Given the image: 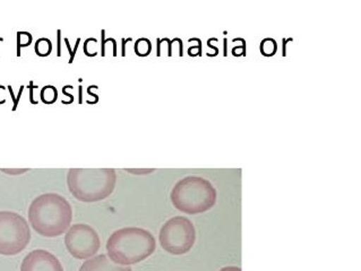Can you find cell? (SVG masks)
Listing matches in <instances>:
<instances>
[{"label": "cell", "instance_id": "obj_1", "mask_svg": "<svg viewBox=\"0 0 361 271\" xmlns=\"http://www.w3.org/2000/svg\"><path fill=\"white\" fill-rule=\"evenodd\" d=\"M29 220L37 234L59 237L66 233L72 223V206L61 194H41L30 205Z\"/></svg>", "mask_w": 361, "mask_h": 271}, {"label": "cell", "instance_id": "obj_2", "mask_svg": "<svg viewBox=\"0 0 361 271\" xmlns=\"http://www.w3.org/2000/svg\"><path fill=\"white\" fill-rule=\"evenodd\" d=\"M157 243L151 232L140 227H125L114 232L106 242L111 261L121 265L141 263L154 253Z\"/></svg>", "mask_w": 361, "mask_h": 271}, {"label": "cell", "instance_id": "obj_3", "mask_svg": "<svg viewBox=\"0 0 361 271\" xmlns=\"http://www.w3.org/2000/svg\"><path fill=\"white\" fill-rule=\"evenodd\" d=\"M116 182L114 169H71L67 175L69 191L82 203L106 199L115 190Z\"/></svg>", "mask_w": 361, "mask_h": 271}, {"label": "cell", "instance_id": "obj_4", "mask_svg": "<svg viewBox=\"0 0 361 271\" xmlns=\"http://www.w3.org/2000/svg\"><path fill=\"white\" fill-rule=\"evenodd\" d=\"M216 190L212 183L200 177H187L178 181L172 189V205L185 214H202L216 203Z\"/></svg>", "mask_w": 361, "mask_h": 271}, {"label": "cell", "instance_id": "obj_5", "mask_svg": "<svg viewBox=\"0 0 361 271\" xmlns=\"http://www.w3.org/2000/svg\"><path fill=\"white\" fill-rule=\"evenodd\" d=\"M30 226L23 216L14 211H0V254L16 256L29 246Z\"/></svg>", "mask_w": 361, "mask_h": 271}, {"label": "cell", "instance_id": "obj_6", "mask_svg": "<svg viewBox=\"0 0 361 271\" xmlns=\"http://www.w3.org/2000/svg\"><path fill=\"white\" fill-rule=\"evenodd\" d=\"M196 231L194 224L186 217L177 216L168 220L161 227L159 241L164 251L180 256L192 250L195 244Z\"/></svg>", "mask_w": 361, "mask_h": 271}, {"label": "cell", "instance_id": "obj_7", "mask_svg": "<svg viewBox=\"0 0 361 271\" xmlns=\"http://www.w3.org/2000/svg\"><path fill=\"white\" fill-rule=\"evenodd\" d=\"M65 244L75 259H91L98 253L101 246L100 237L91 226L76 224L71 226L65 235Z\"/></svg>", "mask_w": 361, "mask_h": 271}, {"label": "cell", "instance_id": "obj_8", "mask_svg": "<svg viewBox=\"0 0 361 271\" xmlns=\"http://www.w3.org/2000/svg\"><path fill=\"white\" fill-rule=\"evenodd\" d=\"M20 271H63V268L54 254L46 250H35L24 258Z\"/></svg>", "mask_w": 361, "mask_h": 271}, {"label": "cell", "instance_id": "obj_9", "mask_svg": "<svg viewBox=\"0 0 361 271\" xmlns=\"http://www.w3.org/2000/svg\"><path fill=\"white\" fill-rule=\"evenodd\" d=\"M80 271H133L128 265H121L114 263L106 254L91 258L82 265Z\"/></svg>", "mask_w": 361, "mask_h": 271}, {"label": "cell", "instance_id": "obj_10", "mask_svg": "<svg viewBox=\"0 0 361 271\" xmlns=\"http://www.w3.org/2000/svg\"><path fill=\"white\" fill-rule=\"evenodd\" d=\"M35 52H37V56H40V57H47V56H49L52 51V43L49 39H46V37H42V39H39L35 43Z\"/></svg>", "mask_w": 361, "mask_h": 271}, {"label": "cell", "instance_id": "obj_11", "mask_svg": "<svg viewBox=\"0 0 361 271\" xmlns=\"http://www.w3.org/2000/svg\"><path fill=\"white\" fill-rule=\"evenodd\" d=\"M40 96L41 101H42L43 103L52 104V103H55L56 101H57V89H56L55 86H44V87L41 89Z\"/></svg>", "mask_w": 361, "mask_h": 271}, {"label": "cell", "instance_id": "obj_12", "mask_svg": "<svg viewBox=\"0 0 361 271\" xmlns=\"http://www.w3.org/2000/svg\"><path fill=\"white\" fill-rule=\"evenodd\" d=\"M151 42L147 39H141V40H138L136 42V46H135V51L137 52L138 56H149V52H151Z\"/></svg>", "mask_w": 361, "mask_h": 271}, {"label": "cell", "instance_id": "obj_13", "mask_svg": "<svg viewBox=\"0 0 361 271\" xmlns=\"http://www.w3.org/2000/svg\"><path fill=\"white\" fill-rule=\"evenodd\" d=\"M32 35L27 32H18V53H20V46H27L31 44Z\"/></svg>", "mask_w": 361, "mask_h": 271}, {"label": "cell", "instance_id": "obj_14", "mask_svg": "<svg viewBox=\"0 0 361 271\" xmlns=\"http://www.w3.org/2000/svg\"><path fill=\"white\" fill-rule=\"evenodd\" d=\"M220 271H241V269L238 268V267H233V265H230V267H226V268L221 269Z\"/></svg>", "mask_w": 361, "mask_h": 271}]
</instances>
